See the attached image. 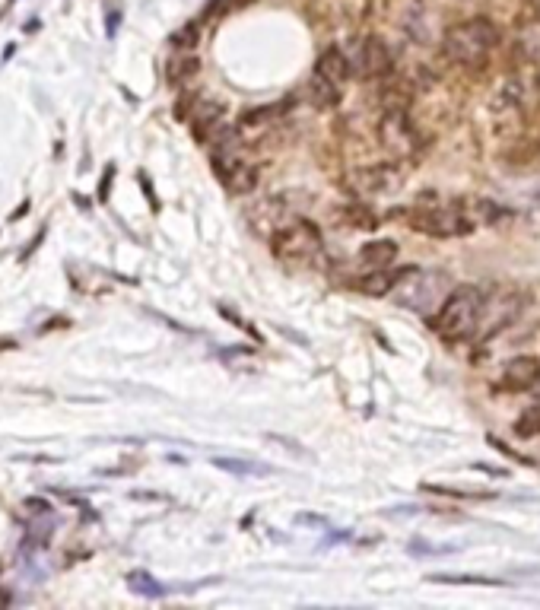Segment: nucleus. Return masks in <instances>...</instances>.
<instances>
[{
	"mask_svg": "<svg viewBox=\"0 0 540 610\" xmlns=\"http://www.w3.org/2000/svg\"><path fill=\"white\" fill-rule=\"evenodd\" d=\"M499 26L486 16H474V20H464L452 29H445L442 35V55L445 61H452L461 70H483L493 61L499 48Z\"/></svg>",
	"mask_w": 540,
	"mask_h": 610,
	"instance_id": "f257e3e1",
	"label": "nucleus"
},
{
	"mask_svg": "<svg viewBox=\"0 0 540 610\" xmlns=\"http://www.w3.org/2000/svg\"><path fill=\"white\" fill-rule=\"evenodd\" d=\"M483 305V286L477 283H461L455 290H448L439 302V312L432 315V331L445 340H464L474 337L477 318Z\"/></svg>",
	"mask_w": 540,
	"mask_h": 610,
	"instance_id": "f03ea898",
	"label": "nucleus"
},
{
	"mask_svg": "<svg viewBox=\"0 0 540 610\" xmlns=\"http://www.w3.org/2000/svg\"><path fill=\"white\" fill-rule=\"evenodd\" d=\"M525 293L518 286H499V290H483L480 318L474 328V340H490L499 331H506L512 321L525 312Z\"/></svg>",
	"mask_w": 540,
	"mask_h": 610,
	"instance_id": "7ed1b4c3",
	"label": "nucleus"
},
{
	"mask_svg": "<svg viewBox=\"0 0 540 610\" xmlns=\"http://www.w3.org/2000/svg\"><path fill=\"white\" fill-rule=\"evenodd\" d=\"M270 245H274L277 258H290V261H318L324 255V239L309 220H293L280 226Z\"/></svg>",
	"mask_w": 540,
	"mask_h": 610,
	"instance_id": "20e7f679",
	"label": "nucleus"
},
{
	"mask_svg": "<svg viewBox=\"0 0 540 610\" xmlns=\"http://www.w3.org/2000/svg\"><path fill=\"white\" fill-rule=\"evenodd\" d=\"M410 226L417 232H426V236L455 239V236L474 232L477 220L467 217L461 207H417L410 213Z\"/></svg>",
	"mask_w": 540,
	"mask_h": 610,
	"instance_id": "39448f33",
	"label": "nucleus"
},
{
	"mask_svg": "<svg viewBox=\"0 0 540 610\" xmlns=\"http://www.w3.org/2000/svg\"><path fill=\"white\" fill-rule=\"evenodd\" d=\"M350 70L363 80L391 77L394 55H391V48H388V42L382 39V35H366V39L356 45V58L350 61Z\"/></svg>",
	"mask_w": 540,
	"mask_h": 610,
	"instance_id": "423d86ee",
	"label": "nucleus"
},
{
	"mask_svg": "<svg viewBox=\"0 0 540 610\" xmlns=\"http://www.w3.org/2000/svg\"><path fill=\"white\" fill-rule=\"evenodd\" d=\"M537 385H540V356H534V353L512 356L506 369H502V379H499L502 391L521 394V391H531Z\"/></svg>",
	"mask_w": 540,
	"mask_h": 610,
	"instance_id": "0eeeda50",
	"label": "nucleus"
},
{
	"mask_svg": "<svg viewBox=\"0 0 540 610\" xmlns=\"http://www.w3.org/2000/svg\"><path fill=\"white\" fill-rule=\"evenodd\" d=\"M378 134H382V143L391 153H413V150H417V134H413L404 109H388Z\"/></svg>",
	"mask_w": 540,
	"mask_h": 610,
	"instance_id": "6e6552de",
	"label": "nucleus"
},
{
	"mask_svg": "<svg viewBox=\"0 0 540 610\" xmlns=\"http://www.w3.org/2000/svg\"><path fill=\"white\" fill-rule=\"evenodd\" d=\"M356 188L366 191V194H391L401 188V172L394 166H369V169H359L356 172Z\"/></svg>",
	"mask_w": 540,
	"mask_h": 610,
	"instance_id": "1a4fd4ad",
	"label": "nucleus"
},
{
	"mask_svg": "<svg viewBox=\"0 0 540 610\" xmlns=\"http://www.w3.org/2000/svg\"><path fill=\"white\" fill-rule=\"evenodd\" d=\"M315 74H321L324 80H331V83H337V86H344V83L353 77V70H350V58H347L344 51H340L337 45L324 48L321 55H318Z\"/></svg>",
	"mask_w": 540,
	"mask_h": 610,
	"instance_id": "9d476101",
	"label": "nucleus"
},
{
	"mask_svg": "<svg viewBox=\"0 0 540 610\" xmlns=\"http://www.w3.org/2000/svg\"><path fill=\"white\" fill-rule=\"evenodd\" d=\"M515 51L518 58L540 70V16L534 13V20H525L515 32Z\"/></svg>",
	"mask_w": 540,
	"mask_h": 610,
	"instance_id": "9b49d317",
	"label": "nucleus"
},
{
	"mask_svg": "<svg viewBox=\"0 0 540 610\" xmlns=\"http://www.w3.org/2000/svg\"><path fill=\"white\" fill-rule=\"evenodd\" d=\"M220 182H223L232 194H248L251 188L258 185V169L251 166L248 159H239L236 166L226 169V172L220 175Z\"/></svg>",
	"mask_w": 540,
	"mask_h": 610,
	"instance_id": "f8f14e48",
	"label": "nucleus"
},
{
	"mask_svg": "<svg viewBox=\"0 0 540 610\" xmlns=\"http://www.w3.org/2000/svg\"><path fill=\"white\" fill-rule=\"evenodd\" d=\"M394 258H398V245H394L391 239H375V242L359 248V261L372 267V271H378V267H391Z\"/></svg>",
	"mask_w": 540,
	"mask_h": 610,
	"instance_id": "ddd939ff",
	"label": "nucleus"
},
{
	"mask_svg": "<svg viewBox=\"0 0 540 610\" xmlns=\"http://www.w3.org/2000/svg\"><path fill=\"white\" fill-rule=\"evenodd\" d=\"M401 274H404V271L391 274V271H385V267H378V271H372V274H366V277L356 280V290L366 293V296H385V293L394 290V286H398Z\"/></svg>",
	"mask_w": 540,
	"mask_h": 610,
	"instance_id": "4468645a",
	"label": "nucleus"
},
{
	"mask_svg": "<svg viewBox=\"0 0 540 610\" xmlns=\"http://www.w3.org/2000/svg\"><path fill=\"white\" fill-rule=\"evenodd\" d=\"M309 99L315 102V109H337L340 102V86L324 80L321 74H312L309 80Z\"/></svg>",
	"mask_w": 540,
	"mask_h": 610,
	"instance_id": "2eb2a0df",
	"label": "nucleus"
},
{
	"mask_svg": "<svg viewBox=\"0 0 540 610\" xmlns=\"http://www.w3.org/2000/svg\"><path fill=\"white\" fill-rule=\"evenodd\" d=\"M429 582H439V585H480V588H499V579H486V576H455V572H436L429 576Z\"/></svg>",
	"mask_w": 540,
	"mask_h": 610,
	"instance_id": "dca6fc26",
	"label": "nucleus"
},
{
	"mask_svg": "<svg viewBox=\"0 0 540 610\" xmlns=\"http://www.w3.org/2000/svg\"><path fill=\"white\" fill-rule=\"evenodd\" d=\"M515 436H521V439H534V436H540V404L528 407L525 414H521V417L515 420Z\"/></svg>",
	"mask_w": 540,
	"mask_h": 610,
	"instance_id": "f3484780",
	"label": "nucleus"
},
{
	"mask_svg": "<svg viewBox=\"0 0 540 610\" xmlns=\"http://www.w3.org/2000/svg\"><path fill=\"white\" fill-rule=\"evenodd\" d=\"M216 468H223L229 474H270L267 464H251V461H229V458H213Z\"/></svg>",
	"mask_w": 540,
	"mask_h": 610,
	"instance_id": "a211bd4d",
	"label": "nucleus"
},
{
	"mask_svg": "<svg viewBox=\"0 0 540 610\" xmlns=\"http://www.w3.org/2000/svg\"><path fill=\"white\" fill-rule=\"evenodd\" d=\"M128 585H131L134 591H140V595H162V591H166V588H159V582H153L147 572H131Z\"/></svg>",
	"mask_w": 540,
	"mask_h": 610,
	"instance_id": "6ab92c4d",
	"label": "nucleus"
},
{
	"mask_svg": "<svg viewBox=\"0 0 540 610\" xmlns=\"http://www.w3.org/2000/svg\"><path fill=\"white\" fill-rule=\"evenodd\" d=\"M283 112V105H270V109H261V112H248L245 118H242V128H248V124H261V121H270V118H277Z\"/></svg>",
	"mask_w": 540,
	"mask_h": 610,
	"instance_id": "aec40b11",
	"label": "nucleus"
},
{
	"mask_svg": "<svg viewBox=\"0 0 540 610\" xmlns=\"http://www.w3.org/2000/svg\"><path fill=\"white\" fill-rule=\"evenodd\" d=\"M531 10H534V13L540 16V0H531Z\"/></svg>",
	"mask_w": 540,
	"mask_h": 610,
	"instance_id": "412c9836",
	"label": "nucleus"
}]
</instances>
